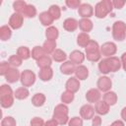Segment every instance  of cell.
<instances>
[{
	"instance_id": "obj_42",
	"label": "cell",
	"mask_w": 126,
	"mask_h": 126,
	"mask_svg": "<svg viewBox=\"0 0 126 126\" xmlns=\"http://www.w3.org/2000/svg\"><path fill=\"white\" fill-rule=\"evenodd\" d=\"M86 57L89 61H92V62H97V61H100V58H101V54H100V51H97V52H92V53H86Z\"/></svg>"
},
{
	"instance_id": "obj_51",
	"label": "cell",
	"mask_w": 126,
	"mask_h": 126,
	"mask_svg": "<svg viewBox=\"0 0 126 126\" xmlns=\"http://www.w3.org/2000/svg\"><path fill=\"white\" fill-rule=\"evenodd\" d=\"M120 61H121V65H122V67H123L124 71L126 72V52H124V53L121 55Z\"/></svg>"
},
{
	"instance_id": "obj_50",
	"label": "cell",
	"mask_w": 126,
	"mask_h": 126,
	"mask_svg": "<svg viewBox=\"0 0 126 126\" xmlns=\"http://www.w3.org/2000/svg\"><path fill=\"white\" fill-rule=\"evenodd\" d=\"M100 125H101L100 116H98V115L94 116V118L92 119V126H100Z\"/></svg>"
},
{
	"instance_id": "obj_41",
	"label": "cell",
	"mask_w": 126,
	"mask_h": 126,
	"mask_svg": "<svg viewBox=\"0 0 126 126\" xmlns=\"http://www.w3.org/2000/svg\"><path fill=\"white\" fill-rule=\"evenodd\" d=\"M14 93L9 85H2L0 88V96H7V95H13Z\"/></svg>"
},
{
	"instance_id": "obj_47",
	"label": "cell",
	"mask_w": 126,
	"mask_h": 126,
	"mask_svg": "<svg viewBox=\"0 0 126 126\" xmlns=\"http://www.w3.org/2000/svg\"><path fill=\"white\" fill-rule=\"evenodd\" d=\"M65 4L68 8H71V9H77L80 7V5L82 4L80 0H66L65 1Z\"/></svg>"
},
{
	"instance_id": "obj_7",
	"label": "cell",
	"mask_w": 126,
	"mask_h": 126,
	"mask_svg": "<svg viewBox=\"0 0 126 126\" xmlns=\"http://www.w3.org/2000/svg\"><path fill=\"white\" fill-rule=\"evenodd\" d=\"M78 14L82 19H89L94 15V8L88 3H83L78 8Z\"/></svg>"
},
{
	"instance_id": "obj_38",
	"label": "cell",
	"mask_w": 126,
	"mask_h": 126,
	"mask_svg": "<svg viewBox=\"0 0 126 126\" xmlns=\"http://www.w3.org/2000/svg\"><path fill=\"white\" fill-rule=\"evenodd\" d=\"M68 112H69V108L66 104L64 103H60V104H57L54 108V112L53 114H63V115H68Z\"/></svg>"
},
{
	"instance_id": "obj_26",
	"label": "cell",
	"mask_w": 126,
	"mask_h": 126,
	"mask_svg": "<svg viewBox=\"0 0 126 126\" xmlns=\"http://www.w3.org/2000/svg\"><path fill=\"white\" fill-rule=\"evenodd\" d=\"M30 95V92L27 88L25 87H21L18 88L15 92H14V96L17 99H26L28 96Z\"/></svg>"
},
{
	"instance_id": "obj_11",
	"label": "cell",
	"mask_w": 126,
	"mask_h": 126,
	"mask_svg": "<svg viewBox=\"0 0 126 126\" xmlns=\"http://www.w3.org/2000/svg\"><path fill=\"white\" fill-rule=\"evenodd\" d=\"M65 88H66V91H69V92L75 94L80 89V81L76 77H71L70 79L67 80V82L65 84Z\"/></svg>"
},
{
	"instance_id": "obj_54",
	"label": "cell",
	"mask_w": 126,
	"mask_h": 126,
	"mask_svg": "<svg viewBox=\"0 0 126 126\" xmlns=\"http://www.w3.org/2000/svg\"><path fill=\"white\" fill-rule=\"evenodd\" d=\"M121 118L126 122V107H123L121 110Z\"/></svg>"
},
{
	"instance_id": "obj_32",
	"label": "cell",
	"mask_w": 126,
	"mask_h": 126,
	"mask_svg": "<svg viewBox=\"0 0 126 126\" xmlns=\"http://www.w3.org/2000/svg\"><path fill=\"white\" fill-rule=\"evenodd\" d=\"M66 58H67V55L62 49H56L52 53V59L56 62H63V61L65 62Z\"/></svg>"
},
{
	"instance_id": "obj_4",
	"label": "cell",
	"mask_w": 126,
	"mask_h": 126,
	"mask_svg": "<svg viewBox=\"0 0 126 126\" xmlns=\"http://www.w3.org/2000/svg\"><path fill=\"white\" fill-rule=\"evenodd\" d=\"M99 50H100V54L103 55V56H105V57L107 58V57L113 56V55L116 53V51H117V46H116V44H115L114 42H112V41H107V42H104V43L100 46Z\"/></svg>"
},
{
	"instance_id": "obj_35",
	"label": "cell",
	"mask_w": 126,
	"mask_h": 126,
	"mask_svg": "<svg viewBox=\"0 0 126 126\" xmlns=\"http://www.w3.org/2000/svg\"><path fill=\"white\" fill-rule=\"evenodd\" d=\"M8 62H9V64L11 65V67H13V68H18V67H20V66L22 65L23 59H22L21 57H19L17 54H15V55H11V56L9 57Z\"/></svg>"
},
{
	"instance_id": "obj_40",
	"label": "cell",
	"mask_w": 126,
	"mask_h": 126,
	"mask_svg": "<svg viewBox=\"0 0 126 126\" xmlns=\"http://www.w3.org/2000/svg\"><path fill=\"white\" fill-rule=\"evenodd\" d=\"M52 118L57 121L59 125H65L66 123L69 122V117L68 115H63V114H53Z\"/></svg>"
},
{
	"instance_id": "obj_17",
	"label": "cell",
	"mask_w": 126,
	"mask_h": 126,
	"mask_svg": "<svg viewBox=\"0 0 126 126\" xmlns=\"http://www.w3.org/2000/svg\"><path fill=\"white\" fill-rule=\"evenodd\" d=\"M75 76L79 81L86 80L89 76V69L84 65H79L78 67H76Z\"/></svg>"
},
{
	"instance_id": "obj_27",
	"label": "cell",
	"mask_w": 126,
	"mask_h": 126,
	"mask_svg": "<svg viewBox=\"0 0 126 126\" xmlns=\"http://www.w3.org/2000/svg\"><path fill=\"white\" fill-rule=\"evenodd\" d=\"M12 36V30L9 26H2L0 28V38L3 41H6L10 39Z\"/></svg>"
},
{
	"instance_id": "obj_53",
	"label": "cell",
	"mask_w": 126,
	"mask_h": 126,
	"mask_svg": "<svg viewBox=\"0 0 126 126\" xmlns=\"http://www.w3.org/2000/svg\"><path fill=\"white\" fill-rule=\"evenodd\" d=\"M110 126H124V122L122 120H115L111 123Z\"/></svg>"
},
{
	"instance_id": "obj_49",
	"label": "cell",
	"mask_w": 126,
	"mask_h": 126,
	"mask_svg": "<svg viewBox=\"0 0 126 126\" xmlns=\"http://www.w3.org/2000/svg\"><path fill=\"white\" fill-rule=\"evenodd\" d=\"M112 5H113V8H115V9H122L123 6L125 5V1H122V0H113L112 1Z\"/></svg>"
},
{
	"instance_id": "obj_16",
	"label": "cell",
	"mask_w": 126,
	"mask_h": 126,
	"mask_svg": "<svg viewBox=\"0 0 126 126\" xmlns=\"http://www.w3.org/2000/svg\"><path fill=\"white\" fill-rule=\"evenodd\" d=\"M75 70H76L75 64L72 63L71 61H65L60 66V71L64 75H71V74L75 73Z\"/></svg>"
},
{
	"instance_id": "obj_5",
	"label": "cell",
	"mask_w": 126,
	"mask_h": 126,
	"mask_svg": "<svg viewBox=\"0 0 126 126\" xmlns=\"http://www.w3.org/2000/svg\"><path fill=\"white\" fill-rule=\"evenodd\" d=\"M24 23V16L20 13H13L9 19V27L13 30H18L23 26Z\"/></svg>"
},
{
	"instance_id": "obj_29",
	"label": "cell",
	"mask_w": 126,
	"mask_h": 126,
	"mask_svg": "<svg viewBox=\"0 0 126 126\" xmlns=\"http://www.w3.org/2000/svg\"><path fill=\"white\" fill-rule=\"evenodd\" d=\"M17 55L21 57L23 60H27L32 56V52L27 46H20L17 49Z\"/></svg>"
},
{
	"instance_id": "obj_13",
	"label": "cell",
	"mask_w": 126,
	"mask_h": 126,
	"mask_svg": "<svg viewBox=\"0 0 126 126\" xmlns=\"http://www.w3.org/2000/svg\"><path fill=\"white\" fill-rule=\"evenodd\" d=\"M5 79H6V81L8 83L13 84V83H16L19 79H21V74H20V72H19V70L17 68H13L12 67L8 71V73L5 75Z\"/></svg>"
},
{
	"instance_id": "obj_8",
	"label": "cell",
	"mask_w": 126,
	"mask_h": 126,
	"mask_svg": "<svg viewBox=\"0 0 126 126\" xmlns=\"http://www.w3.org/2000/svg\"><path fill=\"white\" fill-rule=\"evenodd\" d=\"M106 60V64H107V68L110 72H117L120 68H121V61L119 58L115 57V56H111V57H107L105 58Z\"/></svg>"
},
{
	"instance_id": "obj_37",
	"label": "cell",
	"mask_w": 126,
	"mask_h": 126,
	"mask_svg": "<svg viewBox=\"0 0 126 126\" xmlns=\"http://www.w3.org/2000/svg\"><path fill=\"white\" fill-rule=\"evenodd\" d=\"M99 46H98V43L93 39H91V41L89 42V44L87 45V47L85 48L86 50V53H92V52H97V51H100L99 50Z\"/></svg>"
},
{
	"instance_id": "obj_18",
	"label": "cell",
	"mask_w": 126,
	"mask_h": 126,
	"mask_svg": "<svg viewBox=\"0 0 126 126\" xmlns=\"http://www.w3.org/2000/svg\"><path fill=\"white\" fill-rule=\"evenodd\" d=\"M38 20H39L40 24L42 26H44V27H50L51 24L54 22L53 18L50 16V14L48 13V11L40 13L39 16H38Z\"/></svg>"
},
{
	"instance_id": "obj_10",
	"label": "cell",
	"mask_w": 126,
	"mask_h": 126,
	"mask_svg": "<svg viewBox=\"0 0 126 126\" xmlns=\"http://www.w3.org/2000/svg\"><path fill=\"white\" fill-rule=\"evenodd\" d=\"M101 97L100 91L98 89H90L86 93V99L90 103H96Z\"/></svg>"
},
{
	"instance_id": "obj_25",
	"label": "cell",
	"mask_w": 126,
	"mask_h": 126,
	"mask_svg": "<svg viewBox=\"0 0 126 126\" xmlns=\"http://www.w3.org/2000/svg\"><path fill=\"white\" fill-rule=\"evenodd\" d=\"M45 102V95L41 93H37L35 94H33V96L32 97V103L36 106V107H39V106H42Z\"/></svg>"
},
{
	"instance_id": "obj_9",
	"label": "cell",
	"mask_w": 126,
	"mask_h": 126,
	"mask_svg": "<svg viewBox=\"0 0 126 126\" xmlns=\"http://www.w3.org/2000/svg\"><path fill=\"white\" fill-rule=\"evenodd\" d=\"M80 115L81 118L85 120L93 119L94 116V108L91 104H85L80 108Z\"/></svg>"
},
{
	"instance_id": "obj_33",
	"label": "cell",
	"mask_w": 126,
	"mask_h": 126,
	"mask_svg": "<svg viewBox=\"0 0 126 126\" xmlns=\"http://www.w3.org/2000/svg\"><path fill=\"white\" fill-rule=\"evenodd\" d=\"M48 13L53 18V20H58L61 17V9L58 5H51L48 9Z\"/></svg>"
},
{
	"instance_id": "obj_36",
	"label": "cell",
	"mask_w": 126,
	"mask_h": 126,
	"mask_svg": "<svg viewBox=\"0 0 126 126\" xmlns=\"http://www.w3.org/2000/svg\"><path fill=\"white\" fill-rule=\"evenodd\" d=\"M74 97H75V95H74V94L73 93H71V92H69V91H65L62 94H61V101H62V103H64V104H68V103H71L73 100H74Z\"/></svg>"
},
{
	"instance_id": "obj_23",
	"label": "cell",
	"mask_w": 126,
	"mask_h": 126,
	"mask_svg": "<svg viewBox=\"0 0 126 126\" xmlns=\"http://www.w3.org/2000/svg\"><path fill=\"white\" fill-rule=\"evenodd\" d=\"M58 35H59V32L56 27L50 26L45 31V36L48 40H56Z\"/></svg>"
},
{
	"instance_id": "obj_46",
	"label": "cell",
	"mask_w": 126,
	"mask_h": 126,
	"mask_svg": "<svg viewBox=\"0 0 126 126\" xmlns=\"http://www.w3.org/2000/svg\"><path fill=\"white\" fill-rule=\"evenodd\" d=\"M68 126H83V119L78 116L72 117L68 122Z\"/></svg>"
},
{
	"instance_id": "obj_3",
	"label": "cell",
	"mask_w": 126,
	"mask_h": 126,
	"mask_svg": "<svg viewBox=\"0 0 126 126\" xmlns=\"http://www.w3.org/2000/svg\"><path fill=\"white\" fill-rule=\"evenodd\" d=\"M21 83L23 87L28 88L34 84L35 82V74L31 70H25L21 73Z\"/></svg>"
},
{
	"instance_id": "obj_14",
	"label": "cell",
	"mask_w": 126,
	"mask_h": 126,
	"mask_svg": "<svg viewBox=\"0 0 126 126\" xmlns=\"http://www.w3.org/2000/svg\"><path fill=\"white\" fill-rule=\"evenodd\" d=\"M78 27H79V22L74 18H67L63 22V28L67 32H74L78 29Z\"/></svg>"
},
{
	"instance_id": "obj_6",
	"label": "cell",
	"mask_w": 126,
	"mask_h": 126,
	"mask_svg": "<svg viewBox=\"0 0 126 126\" xmlns=\"http://www.w3.org/2000/svg\"><path fill=\"white\" fill-rule=\"evenodd\" d=\"M96 86H97V89H98L100 92L107 93V92H109L110 89H111L112 82H111L110 78H108L107 76H102V77H99V78H98L97 83H96Z\"/></svg>"
},
{
	"instance_id": "obj_48",
	"label": "cell",
	"mask_w": 126,
	"mask_h": 126,
	"mask_svg": "<svg viewBox=\"0 0 126 126\" xmlns=\"http://www.w3.org/2000/svg\"><path fill=\"white\" fill-rule=\"evenodd\" d=\"M44 121L40 117H33L31 120V126H44Z\"/></svg>"
},
{
	"instance_id": "obj_2",
	"label": "cell",
	"mask_w": 126,
	"mask_h": 126,
	"mask_svg": "<svg viewBox=\"0 0 126 126\" xmlns=\"http://www.w3.org/2000/svg\"><path fill=\"white\" fill-rule=\"evenodd\" d=\"M112 36L117 41H123L126 38V24L123 21H116L113 23Z\"/></svg>"
},
{
	"instance_id": "obj_22",
	"label": "cell",
	"mask_w": 126,
	"mask_h": 126,
	"mask_svg": "<svg viewBox=\"0 0 126 126\" xmlns=\"http://www.w3.org/2000/svg\"><path fill=\"white\" fill-rule=\"evenodd\" d=\"M55 47H56V40H48V39H46L43 42V45H42V48H43V50H44L46 55L52 54L56 50Z\"/></svg>"
},
{
	"instance_id": "obj_12",
	"label": "cell",
	"mask_w": 126,
	"mask_h": 126,
	"mask_svg": "<svg viewBox=\"0 0 126 126\" xmlns=\"http://www.w3.org/2000/svg\"><path fill=\"white\" fill-rule=\"evenodd\" d=\"M85 57H86V55H85L82 51H80V50H73V51L70 53V55H69L70 61H71L72 63L78 64V65H81V64L84 62Z\"/></svg>"
},
{
	"instance_id": "obj_45",
	"label": "cell",
	"mask_w": 126,
	"mask_h": 126,
	"mask_svg": "<svg viewBox=\"0 0 126 126\" xmlns=\"http://www.w3.org/2000/svg\"><path fill=\"white\" fill-rule=\"evenodd\" d=\"M98 70H99V72L101 74H104V75L109 73V70L107 68V64H106V60L105 59H102V60L99 61V63H98Z\"/></svg>"
},
{
	"instance_id": "obj_31",
	"label": "cell",
	"mask_w": 126,
	"mask_h": 126,
	"mask_svg": "<svg viewBox=\"0 0 126 126\" xmlns=\"http://www.w3.org/2000/svg\"><path fill=\"white\" fill-rule=\"evenodd\" d=\"M14 94L13 95H7V96H0V103L1 106L4 108H9L14 103Z\"/></svg>"
},
{
	"instance_id": "obj_15",
	"label": "cell",
	"mask_w": 126,
	"mask_h": 126,
	"mask_svg": "<svg viewBox=\"0 0 126 126\" xmlns=\"http://www.w3.org/2000/svg\"><path fill=\"white\" fill-rule=\"evenodd\" d=\"M109 105L104 100H99L94 105V111L99 115H105L109 111Z\"/></svg>"
},
{
	"instance_id": "obj_43",
	"label": "cell",
	"mask_w": 126,
	"mask_h": 126,
	"mask_svg": "<svg viewBox=\"0 0 126 126\" xmlns=\"http://www.w3.org/2000/svg\"><path fill=\"white\" fill-rule=\"evenodd\" d=\"M16 120L12 116H6L1 121V126H16Z\"/></svg>"
},
{
	"instance_id": "obj_20",
	"label": "cell",
	"mask_w": 126,
	"mask_h": 126,
	"mask_svg": "<svg viewBox=\"0 0 126 126\" xmlns=\"http://www.w3.org/2000/svg\"><path fill=\"white\" fill-rule=\"evenodd\" d=\"M38 77L43 82L50 81L52 79V77H53V70L51 69V67L40 69V71L38 72Z\"/></svg>"
},
{
	"instance_id": "obj_24",
	"label": "cell",
	"mask_w": 126,
	"mask_h": 126,
	"mask_svg": "<svg viewBox=\"0 0 126 126\" xmlns=\"http://www.w3.org/2000/svg\"><path fill=\"white\" fill-rule=\"evenodd\" d=\"M103 100H104L109 106L114 105V104L117 102V94H116V93L111 92V91L105 93V94H103Z\"/></svg>"
},
{
	"instance_id": "obj_21",
	"label": "cell",
	"mask_w": 126,
	"mask_h": 126,
	"mask_svg": "<svg viewBox=\"0 0 126 126\" xmlns=\"http://www.w3.org/2000/svg\"><path fill=\"white\" fill-rule=\"evenodd\" d=\"M90 41H91V37H90L89 33L80 32L78 34V36H77V44L80 47H85L86 48Z\"/></svg>"
},
{
	"instance_id": "obj_52",
	"label": "cell",
	"mask_w": 126,
	"mask_h": 126,
	"mask_svg": "<svg viewBox=\"0 0 126 126\" xmlns=\"http://www.w3.org/2000/svg\"><path fill=\"white\" fill-rule=\"evenodd\" d=\"M59 124L57 123L56 120H54L53 118L50 119V120H47L45 123H44V126H58Z\"/></svg>"
},
{
	"instance_id": "obj_34",
	"label": "cell",
	"mask_w": 126,
	"mask_h": 126,
	"mask_svg": "<svg viewBox=\"0 0 126 126\" xmlns=\"http://www.w3.org/2000/svg\"><path fill=\"white\" fill-rule=\"evenodd\" d=\"M44 55H46V54H45V52H44L42 46H34V47L32 48V57L35 61H37L39 58H41V57L44 56Z\"/></svg>"
},
{
	"instance_id": "obj_30",
	"label": "cell",
	"mask_w": 126,
	"mask_h": 126,
	"mask_svg": "<svg viewBox=\"0 0 126 126\" xmlns=\"http://www.w3.org/2000/svg\"><path fill=\"white\" fill-rule=\"evenodd\" d=\"M22 15L24 17H27V18H33L35 15H36V9L33 5L32 4H28L26 6V8L24 9Z\"/></svg>"
},
{
	"instance_id": "obj_44",
	"label": "cell",
	"mask_w": 126,
	"mask_h": 126,
	"mask_svg": "<svg viewBox=\"0 0 126 126\" xmlns=\"http://www.w3.org/2000/svg\"><path fill=\"white\" fill-rule=\"evenodd\" d=\"M11 68H12V67H11V65L9 64V62H6V61L1 62V64H0V75L5 77V75L8 73V71H9Z\"/></svg>"
},
{
	"instance_id": "obj_19",
	"label": "cell",
	"mask_w": 126,
	"mask_h": 126,
	"mask_svg": "<svg viewBox=\"0 0 126 126\" xmlns=\"http://www.w3.org/2000/svg\"><path fill=\"white\" fill-rule=\"evenodd\" d=\"M93 22L90 19H81L79 21V28L82 31V32H90L93 30Z\"/></svg>"
},
{
	"instance_id": "obj_39",
	"label": "cell",
	"mask_w": 126,
	"mask_h": 126,
	"mask_svg": "<svg viewBox=\"0 0 126 126\" xmlns=\"http://www.w3.org/2000/svg\"><path fill=\"white\" fill-rule=\"evenodd\" d=\"M27 5H28V4H27L25 1H23V0H18V1H15V2L13 3V8H14V10H15L17 13L22 14Z\"/></svg>"
},
{
	"instance_id": "obj_1",
	"label": "cell",
	"mask_w": 126,
	"mask_h": 126,
	"mask_svg": "<svg viewBox=\"0 0 126 126\" xmlns=\"http://www.w3.org/2000/svg\"><path fill=\"white\" fill-rule=\"evenodd\" d=\"M113 9L112 1L110 0H102L96 3L94 7V16L98 19H103L110 13Z\"/></svg>"
},
{
	"instance_id": "obj_28",
	"label": "cell",
	"mask_w": 126,
	"mask_h": 126,
	"mask_svg": "<svg viewBox=\"0 0 126 126\" xmlns=\"http://www.w3.org/2000/svg\"><path fill=\"white\" fill-rule=\"evenodd\" d=\"M36 64H37V66H38L40 69L48 68V67H50L51 64H52V59H51L48 55H44V56H42L41 58H39V59L36 61Z\"/></svg>"
}]
</instances>
